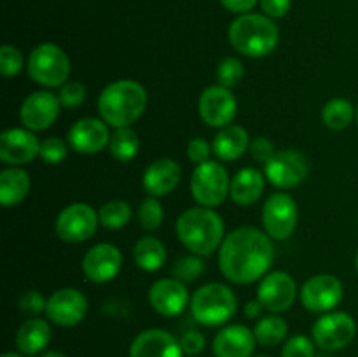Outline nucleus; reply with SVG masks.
<instances>
[{
	"label": "nucleus",
	"instance_id": "obj_1",
	"mask_svg": "<svg viewBox=\"0 0 358 357\" xmlns=\"http://www.w3.org/2000/svg\"><path fill=\"white\" fill-rule=\"evenodd\" d=\"M275 259L271 237L257 227L243 226L224 238L219 251V268L234 284H252L261 279Z\"/></svg>",
	"mask_w": 358,
	"mask_h": 357
},
{
	"label": "nucleus",
	"instance_id": "obj_2",
	"mask_svg": "<svg viewBox=\"0 0 358 357\" xmlns=\"http://www.w3.org/2000/svg\"><path fill=\"white\" fill-rule=\"evenodd\" d=\"M147 107V91L140 83L121 79L108 84L98 98L101 119L114 128L133 125Z\"/></svg>",
	"mask_w": 358,
	"mask_h": 357
},
{
	"label": "nucleus",
	"instance_id": "obj_3",
	"mask_svg": "<svg viewBox=\"0 0 358 357\" xmlns=\"http://www.w3.org/2000/svg\"><path fill=\"white\" fill-rule=\"evenodd\" d=\"M177 237L196 255H210L224 238V220L208 206L189 209L178 217Z\"/></svg>",
	"mask_w": 358,
	"mask_h": 357
},
{
	"label": "nucleus",
	"instance_id": "obj_4",
	"mask_svg": "<svg viewBox=\"0 0 358 357\" xmlns=\"http://www.w3.org/2000/svg\"><path fill=\"white\" fill-rule=\"evenodd\" d=\"M280 30L275 21L262 14H241L231 23L229 42L238 52L250 58H262L275 51Z\"/></svg>",
	"mask_w": 358,
	"mask_h": 357
},
{
	"label": "nucleus",
	"instance_id": "obj_5",
	"mask_svg": "<svg viewBox=\"0 0 358 357\" xmlns=\"http://www.w3.org/2000/svg\"><path fill=\"white\" fill-rule=\"evenodd\" d=\"M236 296L219 282L199 287L191 298V314L203 326H222L236 314Z\"/></svg>",
	"mask_w": 358,
	"mask_h": 357
},
{
	"label": "nucleus",
	"instance_id": "obj_6",
	"mask_svg": "<svg viewBox=\"0 0 358 357\" xmlns=\"http://www.w3.org/2000/svg\"><path fill=\"white\" fill-rule=\"evenodd\" d=\"M28 74L41 86H63L70 76V58L59 46L44 42L31 51L28 58Z\"/></svg>",
	"mask_w": 358,
	"mask_h": 357
},
{
	"label": "nucleus",
	"instance_id": "obj_7",
	"mask_svg": "<svg viewBox=\"0 0 358 357\" xmlns=\"http://www.w3.org/2000/svg\"><path fill=\"white\" fill-rule=\"evenodd\" d=\"M231 181L226 168L217 161L198 164L191 177L192 198L203 206H217L229 195Z\"/></svg>",
	"mask_w": 358,
	"mask_h": 357
},
{
	"label": "nucleus",
	"instance_id": "obj_8",
	"mask_svg": "<svg viewBox=\"0 0 358 357\" xmlns=\"http://www.w3.org/2000/svg\"><path fill=\"white\" fill-rule=\"evenodd\" d=\"M100 216L87 203H72L59 212L56 219V234L69 244H80L94 234Z\"/></svg>",
	"mask_w": 358,
	"mask_h": 357
},
{
	"label": "nucleus",
	"instance_id": "obj_9",
	"mask_svg": "<svg viewBox=\"0 0 358 357\" xmlns=\"http://www.w3.org/2000/svg\"><path fill=\"white\" fill-rule=\"evenodd\" d=\"M357 324L353 317L345 312H332L318 318L313 326V340L317 346L327 352L341 350L353 342Z\"/></svg>",
	"mask_w": 358,
	"mask_h": 357
},
{
	"label": "nucleus",
	"instance_id": "obj_10",
	"mask_svg": "<svg viewBox=\"0 0 358 357\" xmlns=\"http://www.w3.org/2000/svg\"><path fill=\"white\" fill-rule=\"evenodd\" d=\"M262 224L266 233L275 240H287L297 226V203L285 192L269 196L262 209Z\"/></svg>",
	"mask_w": 358,
	"mask_h": 357
},
{
	"label": "nucleus",
	"instance_id": "obj_11",
	"mask_svg": "<svg viewBox=\"0 0 358 357\" xmlns=\"http://www.w3.org/2000/svg\"><path fill=\"white\" fill-rule=\"evenodd\" d=\"M264 175L276 188H296V186H299L306 178L308 161L297 150H280L264 164Z\"/></svg>",
	"mask_w": 358,
	"mask_h": 357
},
{
	"label": "nucleus",
	"instance_id": "obj_12",
	"mask_svg": "<svg viewBox=\"0 0 358 357\" xmlns=\"http://www.w3.org/2000/svg\"><path fill=\"white\" fill-rule=\"evenodd\" d=\"M238 102L231 90L224 86H210L199 97V114L212 128H224L236 118Z\"/></svg>",
	"mask_w": 358,
	"mask_h": 357
},
{
	"label": "nucleus",
	"instance_id": "obj_13",
	"mask_svg": "<svg viewBox=\"0 0 358 357\" xmlns=\"http://www.w3.org/2000/svg\"><path fill=\"white\" fill-rule=\"evenodd\" d=\"M87 312V300L80 290L65 287L51 294L45 307V315L51 322L62 328H72L84 321Z\"/></svg>",
	"mask_w": 358,
	"mask_h": 357
},
{
	"label": "nucleus",
	"instance_id": "obj_14",
	"mask_svg": "<svg viewBox=\"0 0 358 357\" xmlns=\"http://www.w3.org/2000/svg\"><path fill=\"white\" fill-rule=\"evenodd\" d=\"M343 300V284L338 276L322 273L306 280L301 289V301L310 312H329Z\"/></svg>",
	"mask_w": 358,
	"mask_h": 357
},
{
	"label": "nucleus",
	"instance_id": "obj_15",
	"mask_svg": "<svg viewBox=\"0 0 358 357\" xmlns=\"http://www.w3.org/2000/svg\"><path fill=\"white\" fill-rule=\"evenodd\" d=\"M59 107H62L59 98L51 91H35V93L28 94L21 105V122L30 132L48 130L58 119Z\"/></svg>",
	"mask_w": 358,
	"mask_h": 357
},
{
	"label": "nucleus",
	"instance_id": "obj_16",
	"mask_svg": "<svg viewBox=\"0 0 358 357\" xmlns=\"http://www.w3.org/2000/svg\"><path fill=\"white\" fill-rule=\"evenodd\" d=\"M296 280L287 272H273L262 279L257 290V300L269 312L289 310L296 300Z\"/></svg>",
	"mask_w": 358,
	"mask_h": 357
},
{
	"label": "nucleus",
	"instance_id": "obj_17",
	"mask_svg": "<svg viewBox=\"0 0 358 357\" xmlns=\"http://www.w3.org/2000/svg\"><path fill=\"white\" fill-rule=\"evenodd\" d=\"M121 266V251L112 244L94 245L86 252L83 259L84 275L94 284H105L117 276Z\"/></svg>",
	"mask_w": 358,
	"mask_h": 357
},
{
	"label": "nucleus",
	"instance_id": "obj_18",
	"mask_svg": "<svg viewBox=\"0 0 358 357\" xmlns=\"http://www.w3.org/2000/svg\"><path fill=\"white\" fill-rule=\"evenodd\" d=\"M41 153V142L30 130L10 128L0 135V160L9 164H27Z\"/></svg>",
	"mask_w": 358,
	"mask_h": 357
},
{
	"label": "nucleus",
	"instance_id": "obj_19",
	"mask_svg": "<svg viewBox=\"0 0 358 357\" xmlns=\"http://www.w3.org/2000/svg\"><path fill=\"white\" fill-rule=\"evenodd\" d=\"M110 142L108 125L103 119L84 118L73 122L69 132V144L76 153L94 154L100 153Z\"/></svg>",
	"mask_w": 358,
	"mask_h": 357
},
{
	"label": "nucleus",
	"instance_id": "obj_20",
	"mask_svg": "<svg viewBox=\"0 0 358 357\" xmlns=\"http://www.w3.org/2000/svg\"><path fill=\"white\" fill-rule=\"evenodd\" d=\"M150 307L164 317H177L189 303V293L178 279H163L152 284L149 290Z\"/></svg>",
	"mask_w": 358,
	"mask_h": 357
},
{
	"label": "nucleus",
	"instance_id": "obj_21",
	"mask_svg": "<svg viewBox=\"0 0 358 357\" xmlns=\"http://www.w3.org/2000/svg\"><path fill=\"white\" fill-rule=\"evenodd\" d=\"M180 340L164 329H147L133 340L129 357H182Z\"/></svg>",
	"mask_w": 358,
	"mask_h": 357
},
{
	"label": "nucleus",
	"instance_id": "obj_22",
	"mask_svg": "<svg viewBox=\"0 0 358 357\" xmlns=\"http://www.w3.org/2000/svg\"><path fill=\"white\" fill-rule=\"evenodd\" d=\"M254 331L241 324H233L217 332L213 340L215 357H252L255 349Z\"/></svg>",
	"mask_w": 358,
	"mask_h": 357
},
{
	"label": "nucleus",
	"instance_id": "obj_23",
	"mask_svg": "<svg viewBox=\"0 0 358 357\" xmlns=\"http://www.w3.org/2000/svg\"><path fill=\"white\" fill-rule=\"evenodd\" d=\"M180 177V164L170 158H163L147 167L145 174H143V189L147 191V195L154 196V198L164 196L177 188Z\"/></svg>",
	"mask_w": 358,
	"mask_h": 357
},
{
	"label": "nucleus",
	"instance_id": "obj_24",
	"mask_svg": "<svg viewBox=\"0 0 358 357\" xmlns=\"http://www.w3.org/2000/svg\"><path fill=\"white\" fill-rule=\"evenodd\" d=\"M248 147H250V136L247 130L238 125L224 126L212 144L213 154L222 161L238 160L247 153Z\"/></svg>",
	"mask_w": 358,
	"mask_h": 357
},
{
	"label": "nucleus",
	"instance_id": "obj_25",
	"mask_svg": "<svg viewBox=\"0 0 358 357\" xmlns=\"http://www.w3.org/2000/svg\"><path fill=\"white\" fill-rule=\"evenodd\" d=\"M262 191H264V175L257 168H243L231 181V198L241 206H248L257 202Z\"/></svg>",
	"mask_w": 358,
	"mask_h": 357
},
{
	"label": "nucleus",
	"instance_id": "obj_26",
	"mask_svg": "<svg viewBox=\"0 0 358 357\" xmlns=\"http://www.w3.org/2000/svg\"><path fill=\"white\" fill-rule=\"evenodd\" d=\"M51 342V328L44 318H28L16 332V345L24 356H35L42 352Z\"/></svg>",
	"mask_w": 358,
	"mask_h": 357
},
{
	"label": "nucleus",
	"instance_id": "obj_27",
	"mask_svg": "<svg viewBox=\"0 0 358 357\" xmlns=\"http://www.w3.org/2000/svg\"><path fill=\"white\" fill-rule=\"evenodd\" d=\"M30 192V175L23 168H6L0 172V202L3 206H14Z\"/></svg>",
	"mask_w": 358,
	"mask_h": 357
},
{
	"label": "nucleus",
	"instance_id": "obj_28",
	"mask_svg": "<svg viewBox=\"0 0 358 357\" xmlns=\"http://www.w3.org/2000/svg\"><path fill=\"white\" fill-rule=\"evenodd\" d=\"M133 258H135L136 265L145 272H157L159 268H163L164 261H166V248H164L163 241L157 238L143 237L135 244Z\"/></svg>",
	"mask_w": 358,
	"mask_h": 357
},
{
	"label": "nucleus",
	"instance_id": "obj_29",
	"mask_svg": "<svg viewBox=\"0 0 358 357\" xmlns=\"http://www.w3.org/2000/svg\"><path fill=\"white\" fill-rule=\"evenodd\" d=\"M140 147L138 135H136L135 130H131L129 126L126 128H117L114 135L110 136V142H108V150H110L112 156L115 158L121 163H128L133 158L136 156Z\"/></svg>",
	"mask_w": 358,
	"mask_h": 357
},
{
	"label": "nucleus",
	"instance_id": "obj_30",
	"mask_svg": "<svg viewBox=\"0 0 358 357\" xmlns=\"http://www.w3.org/2000/svg\"><path fill=\"white\" fill-rule=\"evenodd\" d=\"M287 332H289V326L278 315H269V317L261 318L254 328L255 340L264 346L280 345L287 338Z\"/></svg>",
	"mask_w": 358,
	"mask_h": 357
},
{
	"label": "nucleus",
	"instance_id": "obj_31",
	"mask_svg": "<svg viewBox=\"0 0 358 357\" xmlns=\"http://www.w3.org/2000/svg\"><path fill=\"white\" fill-rule=\"evenodd\" d=\"M353 115H355V111H353L352 102L345 98H334L322 111V119L331 130H345L346 126H350Z\"/></svg>",
	"mask_w": 358,
	"mask_h": 357
},
{
	"label": "nucleus",
	"instance_id": "obj_32",
	"mask_svg": "<svg viewBox=\"0 0 358 357\" xmlns=\"http://www.w3.org/2000/svg\"><path fill=\"white\" fill-rule=\"evenodd\" d=\"M98 216H100V223L107 230H121L131 219V206L126 202L115 200V202L105 203L100 212H98Z\"/></svg>",
	"mask_w": 358,
	"mask_h": 357
},
{
	"label": "nucleus",
	"instance_id": "obj_33",
	"mask_svg": "<svg viewBox=\"0 0 358 357\" xmlns=\"http://www.w3.org/2000/svg\"><path fill=\"white\" fill-rule=\"evenodd\" d=\"M243 74H245L243 63H241L238 58L229 56V58H224L222 62L219 63V69H217V79H219L220 86L231 90V88L238 86V84L241 83Z\"/></svg>",
	"mask_w": 358,
	"mask_h": 357
},
{
	"label": "nucleus",
	"instance_id": "obj_34",
	"mask_svg": "<svg viewBox=\"0 0 358 357\" xmlns=\"http://www.w3.org/2000/svg\"><path fill=\"white\" fill-rule=\"evenodd\" d=\"M205 273V261L198 255H187L175 262L173 276L182 282H194Z\"/></svg>",
	"mask_w": 358,
	"mask_h": 357
},
{
	"label": "nucleus",
	"instance_id": "obj_35",
	"mask_svg": "<svg viewBox=\"0 0 358 357\" xmlns=\"http://www.w3.org/2000/svg\"><path fill=\"white\" fill-rule=\"evenodd\" d=\"M163 206L154 196L143 200L138 209V220L143 230L147 231H156L163 223Z\"/></svg>",
	"mask_w": 358,
	"mask_h": 357
},
{
	"label": "nucleus",
	"instance_id": "obj_36",
	"mask_svg": "<svg viewBox=\"0 0 358 357\" xmlns=\"http://www.w3.org/2000/svg\"><path fill=\"white\" fill-rule=\"evenodd\" d=\"M23 55L14 46L6 44L0 48V72L3 77H14L23 70Z\"/></svg>",
	"mask_w": 358,
	"mask_h": 357
},
{
	"label": "nucleus",
	"instance_id": "obj_37",
	"mask_svg": "<svg viewBox=\"0 0 358 357\" xmlns=\"http://www.w3.org/2000/svg\"><path fill=\"white\" fill-rule=\"evenodd\" d=\"M66 154H69V146H66L62 139H58V136H49V139L42 140L38 156H41L45 163H62V161H65Z\"/></svg>",
	"mask_w": 358,
	"mask_h": 357
},
{
	"label": "nucleus",
	"instance_id": "obj_38",
	"mask_svg": "<svg viewBox=\"0 0 358 357\" xmlns=\"http://www.w3.org/2000/svg\"><path fill=\"white\" fill-rule=\"evenodd\" d=\"M59 104L65 108H76L86 100V86L77 80H66L59 90Z\"/></svg>",
	"mask_w": 358,
	"mask_h": 357
},
{
	"label": "nucleus",
	"instance_id": "obj_39",
	"mask_svg": "<svg viewBox=\"0 0 358 357\" xmlns=\"http://www.w3.org/2000/svg\"><path fill=\"white\" fill-rule=\"evenodd\" d=\"M282 357H315V346L308 336L296 335L287 340Z\"/></svg>",
	"mask_w": 358,
	"mask_h": 357
},
{
	"label": "nucleus",
	"instance_id": "obj_40",
	"mask_svg": "<svg viewBox=\"0 0 358 357\" xmlns=\"http://www.w3.org/2000/svg\"><path fill=\"white\" fill-rule=\"evenodd\" d=\"M248 150H250L252 158H254L255 161L264 164L276 154L275 146H273L271 140L266 139V136H255V139L250 142Z\"/></svg>",
	"mask_w": 358,
	"mask_h": 357
},
{
	"label": "nucleus",
	"instance_id": "obj_41",
	"mask_svg": "<svg viewBox=\"0 0 358 357\" xmlns=\"http://www.w3.org/2000/svg\"><path fill=\"white\" fill-rule=\"evenodd\" d=\"M45 307H48V301L37 290H28L20 300L21 312L28 315H38L41 312H45Z\"/></svg>",
	"mask_w": 358,
	"mask_h": 357
},
{
	"label": "nucleus",
	"instance_id": "obj_42",
	"mask_svg": "<svg viewBox=\"0 0 358 357\" xmlns=\"http://www.w3.org/2000/svg\"><path fill=\"white\" fill-rule=\"evenodd\" d=\"M205 336L199 331H187L180 338V346L185 356H198L205 350Z\"/></svg>",
	"mask_w": 358,
	"mask_h": 357
},
{
	"label": "nucleus",
	"instance_id": "obj_43",
	"mask_svg": "<svg viewBox=\"0 0 358 357\" xmlns=\"http://www.w3.org/2000/svg\"><path fill=\"white\" fill-rule=\"evenodd\" d=\"M210 153H213V149L210 147V144L205 139H192L187 146V156L192 163L201 164L205 161H210Z\"/></svg>",
	"mask_w": 358,
	"mask_h": 357
},
{
	"label": "nucleus",
	"instance_id": "obj_44",
	"mask_svg": "<svg viewBox=\"0 0 358 357\" xmlns=\"http://www.w3.org/2000/svg\"><path fill=\"white\" fill-rule=\"evenodd\" d=\"M261 7L268 18H283L290 9V0H261Z\"/></svg>",
	"mask_w": 358,
	"mask_h": 357
},
{
	"label": "nucleus",
	"instance_id": "obj_45",
	"mask_svg": "<svg viewBox=\"0 0 358 357\" xmlns=\"http://www.w3.org/2000/svg\"><path fill=\"white\" fill-rule=\"evenodd\" d=\"M220 4H222L227 10H231V13L247 14L248 10L254 9L257 0H220Z\"/></svg>",
	"mask_w": 358,
	"mask_h": 357
},
{
	"label": "nucleus",
	"instance_id": "obj_46",
	"mask_svg": "<svg viewBox=\"0 0 358 357\" xmlns=\"http://www.w3.org/2000/svg\"><path fill=\"white\" fill-rule=\"evenodd\" d=\"M262 304H261V301H250V303H247L245 304V315H247L248 318H255V317H259V315H261V312H262Z\"/></svg>",
	"mask_w": 358,
	"mask_h": 357
},
{
	"label": "nucleus",
	"instance_id": "obj_47",
	"mask_svg": "<svg viewBox=\"0 0 358 357\" xmlns=\"http://www.w3.org/2000/svg\"><path fill=\"white\" fill-rule=\"evenodd\" d=\"M42 357H66V356H63L62 352H45Z\"/></svg>",
	"mask_w": 358,
	"mask_h": 357
},
{
	"label": "nucleus",
	"instance_id": "obj_48",
	"mask_svg": "<svg viewBox=\"0 0 358 357\" xmlns=\"http://www.w3.org/2000/svg\"><path fill=\"white\" fill-rule=\"evenodd\" d=\"M2 357H23V356H20V354H14V352H6Z\"/></svg>",
	"mask_w": 358,
	"mask_h": 357
},
{
	"label": "nucleus",
	"instance_id": "obj_49",
	"mask_svg": "<svg viewBox=\"0 0 358 357\" xmlns=\"http://www.w3.org/2000/svg\"><path fill=\"white\" fill-rule=\"evenodd\" d=\"M355 266H357V272H358V254H357V261H355Z\"/></svg>",
	"mask_w": 358,
	"mask_h": 357
},
{
	"label": "nucleus",
	"instance_id": "obj_50",
	"mask_svg": "<svg viewBox=\"0 0 358 357\" xmlns=\"http://www.w3.org/2000/svg\"><path fill=\"white\" fill-rule=\"evenodd\" d=\"M357 122H358V108H357Z\"/></svg>",
	"mask_w": 358,
	"mask_h": 357
},
{
	"label": "nucleus",
	"instance_id": "obj_51",
	"mask_svg": "<svg viewBox=\"0 0 358 357\" xmlns=\"http://www.w3.org/2000/svg\"><path fill=\"white\" fill-rule=\"evenodd\" d=\"M257 357H269V356H257Z\"/></svg>",
	"mask_w": 358,
	"mask_h": 357
}]
</instances>
